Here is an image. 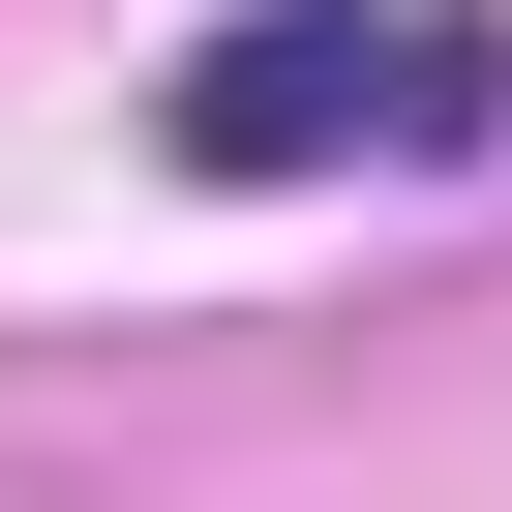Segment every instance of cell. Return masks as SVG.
Returning a JSON list of instances; mask_svg holds the SVG:
<instances>
[{"label":"cell","mask_w":512,"mask_h":512,"mask_svg":"<svg viewBox=\"0 0 512 512\" xmlns=\"http://www.w3.org/2000/svg\"><path fill=\"white\" fill-rule=\"evenodd\" d=\"M422 181V151H512V31L482 0H241L181 61V181Z\"/></svg>","instance_id":"1"}]
</instances>
